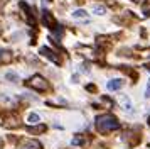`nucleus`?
Returning <instances> with one entry per match:
<instances>
[{"label": "nucleus", "instance_id": "f257e3e1", "mask_svg": "<svg viewBox=\"0 0 150 149\" xmlns=\"http://www.w3.org/2000/svg\"><path fill=\"white\" fill-rule=\"evenodd\" d=\"M120 127V122L116 120L115 115L111 114H103L96 119V129L101 132V134H106V132H111V130H116Z\"/></svg>", "mask_w": 150, "mask_h": 149}, {"label": "nucleus", "instance_id": "f03ea898", "mask_svg": "<svg viewBox=\"0 0 150 149\" xmlns=\"http://www.w3.org/2000/svg\"><path fill=\"white\" fill-rule=\"evenodd\" d=\"M27 87L34 88V90H39V92H44V90L47 88V81L44 80L41 74H34V76L27 81Z\"/></svg>", "mask_w": 150, "mask_h": 149}, {"label": "nucleus", "instance_id": "7ed1b4c3", "mask_svg": "<svg viewBox=\"0 0 150 149\" xmlns=\"http://www.w3.org/2000/svg\"><path fill=\"white\" fill-rule=\"evenodd\" d=\"M41 54H42V56H46L47 59H51L52 63H56V64H59V63H61L59 56H57L52 49H49V47H41Z\"/></svg>", "mask_w": 150, "mask_h": 149}, {"label": "nucleus", "instance_id": "20e7f679", "mask_svg": "<svg viewBox=\"0 0 150 149\" xmlns=\"http://www.w3.org/2000/svg\"><path fill=\"white\" fill-rule=\"evenodd\" d=\"M4 127L7 129H14V127H19V119L15 115H8L4 119Z\"/></svg>", "mask_w": 150, "mask_h": 149}, {"label": "nucleus", "instance_id": "39448f33", "mask_svg": "<svg viewBox=\"0 0 150 149\" xmlns=\"http://www.w3.org/2000/svg\"><path fill=\"white\" fill-rule=\"evenodd\" d=\"M118 102H120V105H122L123 110H127V112L132 110V100H130L128 95H120L118 97Z\"/></svg>", "mask_w": 150, "mask_h": 149}, {"label": "nucleus", "instance_id": "423d86ee", "mask_svg": "<svg viewBox=\"0 0 150 149\" xmlns=\"http://www.w3.org/2000/svg\"><path fill=\"white\" fill-rule=\"evenodd\" d=\"M22 148L24 149H42V146H41V142H37V141L24 139V141H22Z\"/></svg>", "mask_w": 150, "mask_h": 149}, {"label": "nucleus", "instance_id": "0eeeda50", "mask_svg": "<svg viewBox=\"0 0 150 149\" xmlns=\"http://www.w3.org/2000/svg\"><path fill=\"white\" fill-rule=\"evenodd\" d=\"M123 83L125 81L123 80H120V78H116V80H111V81H108V90H111V92H116V90H120V88L123 87Z\"/></svg>", "mask_w": 150, "mask_h": 149}, {"label": "nucleus", "instance_id": "6e6552de", "mask_svg": "<svg viewBox=\"0 0 150 149\" xmlns=\"http://www.w3.org/2000/svg\"><path fill=\"white\" fill-rule=\"evenodd\" d=\"M44 24H46L49 29H56V27H57V24H56L54 17H52V15H51L49 12H44Z\"/></svg>", "mask_w": 150, "mask_h": 149}, {"label": "nucleus", "instance_id": "1a4fd4ad", "mask_svg": "<svg viewBox=\"0 0 150 149\" xmlns=\"http://www.w3.org/2000/svg\"><path fill=\"white\" fill-rule=\"evenodd\" d=\"M10 61H12V53L5 51V49H0V64H5V63H10Z\"/></svg>", "mask_w": 150, "mask_h": 149}, {"label": "nucleus", "instance_id": "9d476101", "mask_svg": "<svg viewBox=\"0 0 150 149\" xmlns=\"http://www.w3.org/2000/svg\"><path fill=\"white\" fill-rule=\"evenodd\" d=\"M71 15H73V19H76V20H88V15H86V12H84V10H81V9L74 10Z\"/></svg>", "mask_w": 150, "mask_h": 149}, {"label": "nucleus", "instance_id": "9b49d317", "mask_svg": "<svg viewBox=\"0 0 150 149\" xmlns=\"http://www.w3.org/2000/svg\"><path fill=\"white\" fill-rule=\"evenodd\" d=\"M39 120H41V117H39V114H29L27 122L30 124V125H35V124H39Z\"/></svg>", "mask_w": 150, "mask_h": 149}, {"label": "nucleus", "instance_id": "f8f14e48", "mask_svg": "<svg viewBox=\"0 0 150 149\" xmlns=\"http://www.w3.org/2000/svg\"><path fill=\"white\" fill-rule=\"evenodd\" d=\"M93 12H95L96 15H105V14H106V7L105 5H95L93 7Z\"/></svg>", "mask_w": 150, "mask_h": 149}, {"label": "nucleus", "instance_id": "ddd939ff", "mask_svg": "<svg viewBox=\"0 0 150 149\" xmlns=\"http://www.w3.org/2000/svg\"><path fill=\"white\" fill-rule=\"evenodd\" d=\"M44 130H46L44 125H37V127H32V125H30V127H29V132H32V134H42Z\"/></svg>", "mask_w": 150, "mask_h": 149}, {"label": "nucleus", "instance_id": "4468645a", "mask_svg": "<svg viewBox=\"0 0 150 149\" xmlns=\"http://www.w3.org/2000/svg\"><path fill=\"white\" fill-rule=\"evenodd\" d=\"M5 78H7V80H10V81H19V76H17V74H14V73H7L5 74Z\"/></svg>", "mask_w": 150, "mask_h": 149}, {"label": "nucleus", "instance_id": "2eb2a0df", "mask_svg": "<svg viewBox=\"0 0 150 149\" xmlns=\"http://www.w3.org/2000/svg\"><path fill=\"white\" fill-rule=\"evenodd\" d=\"M81 142H83V135H81V134H78V135L74 137V139H73V144H74V146L81 144Z\"/></svg>", "mask_w": 150, "mask_h": 149}, {"label": "nucleus", "instance_id": "dca6fc26", "mask_svg": "<svg viewBox=\"0 0 150 149\" xmlns=\"http://www.w3.org/2000/svg\"><path fill=\"white\" fill-rule=\"evenodd\" d=\"M145 97L150 98V81H149V85H147V90H145Z\"/></svg>", "mask_w": 150, "mask_h": 149}, {"label": "nucleus", "instance_id": "f3484780", "mask_svg": "<svg viewBox=\"0 0 150 149\" xmlns=\"http://www.w3.org/2000/svg\"><path fill=\"white\" fill-rule=\"evenodd\" d=\"M147 68H149V71H150V64H149V66H147Z\"/></svg>", "mask_w": 150, "mask_h": 149}, {"label": "nucleus", "instance_id": "a211bd4d", "mask_svg": "<svg viewBox=\"0 0 150 149\" xmlns=\"http://www.w3.org/2000/svg\"><path fill=\"white\" fill-rule=\"evenodd\" d=\"M19 149H24V148H19Z\"/></svg>", "mask_w": 150, "mask_h": 149}, {"label": "nucleus", "instance_id": "6ab92c4d", "mask_svg": "<svg viewBox=\"0 0 150 149\" xmlns=\"http://www.w3.org/2000/svg\"><path fill=\"white\" fill-rule=\"evenodd\" d=\"M0 31H2V27H0Z\"/></svg>", "mask_w": 150, "mask_h": 149}, {"label": "nucleus", "instance_id": "aec40b11", "mask_svg": "<svg viewBox=\"0 0 150 149\" xmlns=\"http://www.w3.org/2000/svg\"><path fill=\"white\" fill-rule=\"evenodd\" d=\"M0 149H2V146H0Z\"/></svg>", "mask_w": 150, "mask_h": 149}]
</instances>
